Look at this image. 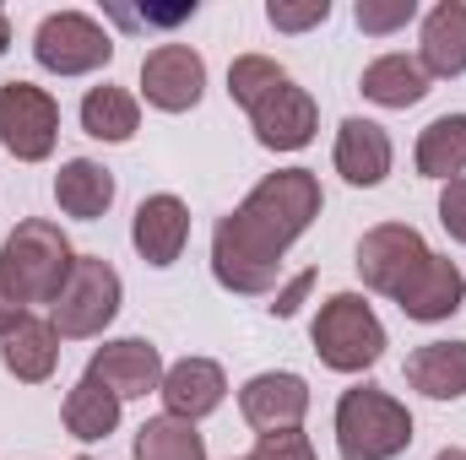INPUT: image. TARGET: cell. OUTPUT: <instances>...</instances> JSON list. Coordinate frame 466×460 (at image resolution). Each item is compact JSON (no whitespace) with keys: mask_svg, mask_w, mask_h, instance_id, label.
I'll return each instance as SVG.
<instances>
[{"mask_svg":"<svg viewBox=\"0 0 466 460\" xmlns=\"http://www.w3.org/2000/svg\"><path fill=\"white\" fill-rule=\"evenodd\" d=\"M168 363L163 352L147 342V336H115L87 357V379H98L104 390H115L119 401H141V395H157Z\"/></svg>","mask_w":466,"mask_h":460,"instance_id":"30bf717a","label":"cell"},{"mask_svg":"<svg viewBox=\"0 0 466 460\" xmlns=\"http://www.w3.org/2000/svg\"><path fill=\"white\" fill-rule=\"evenodd\" d=\"M119 304H125V282H119L115 265L104 255H76L71 282L49 304V320H55L60 342H93L115 325Z\"/></svg>","mask_w":466,"mask_h":460,"instance_id":"5b68a950","label":"cell"},{"mask_svg":"<svg viewBox=\"0 0 466 460\" xmlns=\"http://www.w3.org/2000/svg\"><path fill=\"white\" fill-rule=\"evenodd\" d=\"M249 125H255V141L266 152H304L315 141V130H320V109H315L309 87H299L288 76L271 98H260L249 109Z\"/></svg>","mask_w":466,"mask_h":460,"instance_id":"7c38bea8","label":"cell"},{"mask_svg":"<svg viewBox=\"0 0 466 460\" xmlns=\"http://www.w3.org/2000/svg\"><path fill=\"white\" fill-rule=\"evenodd\" d=\"M82 130L104 146H125L136 130H141V98L125 93V87H87L82 98Z\"/></svg>","mask_w":466,"mask_h":460,"instance_id":"cb8c5ba5","label":"cell"},{"mask_svg":"<svg viewBox=\"0 0 466 460\" xmlns=\"http://www.w3.org/2000/svg\"><path fill=\"white\" fill-rule=\"evenodd\" d=\"M407 385L429 401H461L466 395V342H423L407 352Z\"/></svg>","mask_w":466,"mask_h":460,"instance_id":"44dd1931","label":"cell"},{"mask_svg":"<svg viewBox=\"0 0 466 460\" xmlns=\"http://www.w3.org/2000/svg\"><path fill=\"white\" fill-rule=\"evenodd\" d=\"M331 16V0H271L266 5V22L277 33H309Z\"/></svg>","mask_w":466,"mask_h":460,"instance_id":"83f0119b","label":"cell"},{"mask_svg":"<svg viewBox=\"0 0 466 460\" xmlns=\"http://www.w3.org/2000/svg\"><path fill=\"white\" fill-rule=\"evenodd\" d=\"M130 244H136V255L147 265L168 271L185 255V244H190V206L179 195H168V190L163 195H147L136 206V217H130Z\"/></svg>","mask_w":466,"mask_h":460,"instance_id":"5bb4252c","label":"cell"},{"mask_svg":"<svg viewBox=\"0 0 466 460\" xmlns=\"http://www.w3.org/2000/svg\"><path fill=\"white\" fill-rule=\"evenodd\" d=\"M434 460H466V450H456V445H451V450H440Z\"/></svg>","mask_w":466,"mask_h":460,"instance_id":"e575fe53","label":"cell"},{"mask_svg":"<svg viewBox=\"0 0 466 460\" xmlns=\"http://www.w3.org/2000/svg\"><path fill=\"white\" fill-rule=\"evenodd\" d=\"M331 428H337V455L342 460H396V455H407V445L418 434L407 401H396L380 385L342 390Z\"/></svg>","mask_w":466,"mask_h":460,"instance_id":"3957f363","label":"cell"},{"mask_svg":"<svg viewBox=\"0 0 466 460\" xmlns=\"http://www.w3.org/2000/svg\"><path fill=\"white\" fill-rule=\"evenodd\" d=\"M207 93V60L190 44H157L141 60V98L157 115H190Z\"/></svg>","mask_w":466,"mask_h":460,"instance_id":"9c48e42d","label":"cell"},{"mask_svg":"<svg viewBox=\"0 0 466 460\" xmlns=\"http://www.w3.org/2000/svg\"><path fill=\"white\" fill-rule=\"evenodd\" d=\"M115 174L98 163V157H71V163H60V174H55V206L66 212V217H76V223H98L109 206H115Z\"/></svg>","mask_w":466,"mask_h":460,"instance_id":"ac0fdd59","label":"cell"},{"mask_svg":"<svg viewBox=\"0 0 466 460\" xmlns=\"http://www.w3.org/2000/svg\"><path fill=\"white\" fill-rule=\"evenodd\" d=\"M326 195L309 168L266 174L228 217L212 228V276L238 298H266L282 287L288 249L315 228Z\"/></svg>","mask_w":466,"mask_h":460,"instance_id":"6da1fadb","label":"cell"},{"mask_svg":"<svg viewBox=\"0 0 466 460\" xmlns=\"http://www.w3.org/2000/svg\"><path fill=\"white\" fill-rule=\"evenodd\" d=\"M429 255H434V249L423 244V233L412 228V223H380V228H369L358 238L352 265H358V276H363L369 293H380V298L396 304V293L418 276V265H423Z\"/></svg>","mask_w":466,"mask_h":460,"instance_id":"ba28073f","label":"cell"},{"mask_svg":"<svg viewBox=\"0 0 466 460\" xmlns=\"http://www.w3.org/2000/svg\"><path fill=\"white\" fill-rule=\"evenodd\" d=\"M331 163H337V174L348 179L352 190H374V185H385V179H390L396 146H390L385 125H374V119H358V115H352V119H342V125H337Z\"/></svg>","mask_w":466,"mask_h":460,"instance_id":"2e32d148","label":"cell"},{"mask_svg":"<svg viewBox=\"0 0 466 460\" xmlns=\"http://www.w3.org/2000/svg\"><path fill=\"white\" fill-rule=\"evenodd\" d=\"M0 363L16 385H49L55 368H60V331L55 320H22L5 342H0Z\"/></svg>","mask_w":466,"mask_h":460,"instance_id":"d6986e66","label":"cell"},{"mask_svg":"<svg viewBox=\"0 0 466 460\" xmlns=\"http://www.w3.org/2000/svg\"><path fill=\"white\" fill-rule=\"evenodd\" d=\"M130 460H207V439L196 423L185 417H147L136 428V445H130Z\"/></svg>","mask_w":466,"mask_h":460,"instance_id":"d4e9b609","label":"cell"},{"mask_svg":"<svg viewBox=\"0 0 466 460\" xmlns=\"http://www.w3.org/2000/svg\"><path fill=\"white\" fill-rule=\"evenodd\" d=\"M157 395H163V412L168 417L201 423V417H212L228 401V374H223L218 357H179V363H168Z\"/></svg>","mask_w":466,"mask_h":460,"instance_id":"4fadbf2b","label":"cell"},{"mask_svg":"<svg viewBox=\"0 0 466 460\" xmlns=\"http://www.w3.org/2000/svg\"><path fill=\"white\" fill-rule=\"evenodd\" d=\"M461 304H466V276L451 255H429L418 265V276L396 293V309L418 325H440V320L461 315Z\"/></svg>","mask_w":466,"mask_h":460,"instance_id":"9a60e30c","label":"cell"},{"mask_svg":"<svg viewBox=\"0 0 466 460\" xmlns=\"http://www.w3.org/2000/svg\"><path fill=\"white\" fill-rule=\"evenodd\" d=\"M71 265H76V249L60 223L49 217H27L5 233L0 244V276L11 282V293L33 309V304H55L60 287L71 282Z\"/></svg>","mask_w":466,"mask_h":460,"instance_id":"7a4b0ae2","label":"cell"},{"mask_svg":"<svg viewBox=\"0 0 466 460\" xmlns=\"http://www.w3.org/2000/svg\"><path fill=\"white\" fill-rule=\"evenodd\" d=\"M440 228L451 233L456 244H466V174L440 190Z\"/></svg>","mask_w":466,"mask_h":460,"instance_id":"f546056e","label":"cell"},{"mask_svg":"<svg viewBox=\"0 0 466 460\" xmlns=\"http://www.w3.org/2000/svg\"><path fill=\"white\" fill-rule=\"evenodd\" d=\"M190 16H196V0H179L168 11H119V22H130V27H174V22H190Z\"/></svg>","mask_w":466,"mask_h":460,"instance_id":"4dcf8cb0","label":"cell"},{"mask_svg":"<svg viewBox=\"0 0 466 460\" xmlns=\"http://www.w3.org/2000/svg\"><path fill=\"white\" fill-rule=\"evenodd\" d=\"M22 320H27V304H22V298L11 293V282L0 276V342H5V336L22 325Z\"/></svg>","mask_w":466,"mask_h":460,"instance_id":"d6a6232c","label":"cell"},{"mask_svg":"<svg viewBox=\"0 0 466 460\" xmlns=\"http://www.w3.org/2000/svg\"><path fill=\"white\" fill-rule=\"evenodd\" d=\"M244 460H320V455H315V439L304 428H282V434H260Z\"/></svg>","mask_w":466,"mask_h":460,"instance_id":"f1b7e54d","label":"cell"},{"mask_svg":"<svg viewBox=\"0 0 466 460\" xmlns=\"http://www.w3.org/2000/svg\"><path fill=\"white\" fill-rule=\"evenodd\" d=\"M412 163H418V174H423V179H440V185L461 179V174H466V115L429 119V125L418 130Z\"/></svg>","mask_w":466,"mask_h":460,"instance_id":"7402d4cb","label":"cell"},{"mask_svg":"<svg viewBox=\"0 0 466 460\" xmlns=\"http://www.w3.org/2000/svg\"><path fill=\"white\" fill-rule=\"evenodd\" d=\"M76 460H93V455H76Z\"/></svg>","mask_w":466,"mask_h":460,"instance_id":"d590c367","label":"cell"},{"mask_svg":"<svg viewBox=\"0 0 466 460\" xmlns=\"http://www.w3.org/2000/svg\"><path fill=\"white\" fill-rule=\"evenodd\" d=\"M418 65L429 82L466 76V0H440L418 33Z\"/></svg>","mask_w":466,"mask_h":460,"instance_id":"e0dca14e","label":"cell"},{"mask_svg":"<svg viewBox=\"0 0 466 460\" xmlns=\"http://www.w3.org/2000/svg\"><path fill=\"white\" fill-rule=\"evenodd\" d=\"M304 412H309V379L293 374V368H266V374L244 379V390H238V417H244L255 434L299 428Z\"/></svg>","mask_w":466,"mask_h":460,"instance_id":"8fae6325","label":"cell"},{"mask_svg":"<svg viewBox=\"0 0 466 460\" xmlns=\"http://www.w3.org/2000/svg\"><path fill=\"white\" fill-rule=\"evenodd\" d=\"M358 87H363V98L380 104V109H412V104L429 98V76H423L418 55H401V49L369 60L363 76H358Z\"/></svg>","mask_w":466,"mask_h":460,"instance_id":"ffe728a7","label":"cell"},{"mask_svg":"<svg viewBox=\"0 0 466 460\" xmlns=\"http://www.w3.org/2000/svg\"><path fill=\"white\" fill-rule=\"evenodd\" d=\"M11 49V16H5V5H0V55Z\"/></svg>","mask_w":466,"mask_h":460,"instance_id":"836d02e7","label":"cell"},{"mask_svg":"<svg viewBox=\"0 0 466 460\" xmlns=\"http://www.w3.org/2000/svg\"><path fill=\"white\" fill-rule=\"evenodd\" d=\"M282 82H288V71H282L271 55H238V60L228 65V98L244 109V115H249L260 98H271Z\"/></svg>","mask_w":466,"mask_h":460,"instance_id":"484cf974","label":"cell"},{"mask_svg":"<svg viewBox=\"0 0 466 460\" xmlns=\"http://www.w3.org/2000/svg\"><path fill=\"white\" fill-rule=\"evenodd\" d=\"M309 287H315V271H299L288 287H277V293H271V298H277V304H271V315H277V320L299 315V304H304V293H309Z\"/></svg>","mask_w":466,"mask_h":460,"instance_id":"1f68e13d","label":"cell"},{"mask_svg":"<svg viewBox=\"0 0 466 460\" xmlns=\"http://www.w3.org/2000/svg\"><path fill=\"white\" fill-rule=\"evenodd\" d=\"M119 401L115 390H104L98 379H76L71 390H66V406H60V417H66V434L71 439H82V445H98V439H109L119 428Z\"/></svg>","mask_w":466,"mask_h":460,"instance_id":"603a6c76","label":"cell"},{"mask_svg":"<svg viewBox=\"0 0 466 460\" xmlns=\"http://www.w3.org/2000/svg\"><path fill=\"white\" fill-rule=\"evenodd\" d=\"M352 16H358V27L369 38H390V33H401L418 16V0H358Z\"/></svg>","mask_w":466,"mask_h":460,"instance_id":"4316f807","label":"cell"},{"mask_svg":"<svg viewBox=\"0 0 466 460\" xmlns=\"http://www.w3.org/2000/svg\"><path fill=\"white\" fill-rule=\"evenodd\" d=\"M55 141H60L55 93L33 82H0V146L16 163H44L55 157Z\"/></svg>","mask_w":466,"mask_h":460,"instance_id":"52a82bcc","label":"cell"},{"mask_svg":"<svg viewBox=\"0 0 466 460\" xmlns=\"http://www.w3.org/2000/svg\"><path fill=\"white\" fill-rule=\"evenodd\" d=\"M309 342L315 357L331 368V374H369L380 357H385V325L374 315V304L363 293H331L320 309H315V325H309Z\"/></svg>","mask_w":466,"mask_h":460,"instance_id":"277c9868","label":"cell"},{"mask_svg":"<svg viewBox=\"0 0 466 460\" xmlns=\"http://www.w3.org/2000/svg\"><path fill=\"white\" fill-rule=\"evenodd\" d=\"M33 60L49 76H93L115 60V38L87 11H49L33 33Z\"/></svg>","mask_w":466,"mask_h":460,"instance_id":"8992f818","label":"cell"}]
</instances>
